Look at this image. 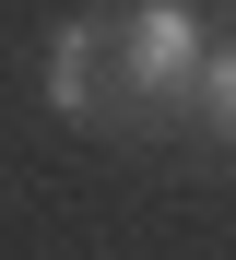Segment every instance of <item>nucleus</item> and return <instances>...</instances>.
I'll return each mask as SVG.
<instances>
[{
  "label": "nucleus",
  "mask_w": 236,
  "mask_h": 260,
  "mask_svg": "<svg viewBox=\"0 0 236 260\" xmlns=\"http://www.w3.org/2000/svg\"><path fill=\"white\" fill-rule=\"evenodd\" d=\"M201 59H213V24L189 12V0H142V12L107 24V95L118 118H165L201 95Z\"/></svg>",
  "instance_id": "1"
},
{
  "label": "nucleus",
  "mask_w": 236,
  "mask_h": 260,
  "mask_svg": "<svg viewBox=\"0 0 236 260\" xmlns=\"http://www.w3.org/2000/svg\"><path fill=\"white\" fill-rule=\"evenodd\" d=\"M47 107L59 118H107L118 95H107V24H71L59 48H47Z\"/></svg>",
  "instance_id": "2"
},
{
  "label": "nucleus",
  "mask_w": 236,
  "mask_h": 260,
  "mask_svg": "<svg viewBox=\"0 0 236 260\" xmlns=\"http://www.w3.org/2000/svg\"><path fill=\"white\" fill-rule=\"evenodd\" d=\"M189 118H201L213 142H236V48H213V59H201V95H189Z\"/></svg>",
  "instance_id": "3"
}]
</instances>
